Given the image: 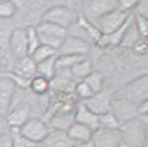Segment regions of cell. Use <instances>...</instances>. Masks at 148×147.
Returning a JSON list of instances; mask_svg holds the SVG:
<instances>
[{
    "label": "cell",
    "mask_w": 148,
    "mask_h": 147,
    "mask_svg": "<svg viewBox=\"0 0 148 147\" xmlns=\"http://www.w3.org/2000/svg\"><path fill=\"white\" fill-rule=\"evenodd\" d=\"M10 134L12 135V140H14V147H33L34 144H32L30 142H27L26 139H23L19 135V129L15 128H10Z\"/></svg>",
    "instance_id": "d6a6232c"
},
{
    "label": "cell",
    "mask_w": 148,
    "mask_h": 147,
    "mask_svg": "<svg viewBox=\"0 0 148 147\" xmlns=\"http://www.w3.org/2000/svg\"><path fill=\"white\" fill-rule=\"evenodd\" d=\"M136 56H145L148 55V44H147V40H143V38H140L137 42H136L132 49H130Z\"/></svg>",
    "instance_id": "d590c367"
},
{
    "label": "cell",
    "mask_w": 148,
    "mask_h": 147,
    "mask_svg": "<svg viewBox=\"0 0 148 147\" xmlns=\"http://www.w3.org/2000/svg\"><path fill=\"white\" fill-rule=\"evenodd\" d=\"M140 147H148V143H144L143 146H140Z\"/></svg>",
    "instance_id": "bcb514c9"
},
{
    "label": "cell",
    "mask_w": 148,
    "mask_h": 147,
    "mask_svg": "<svg viewBox=\"0 0 148 147\" xmlns=\"http://www.w3.org/2000/svg\"><path fill=\"white\" fill-rule=\"evenodd\" d=\"M8 131H10V128H8V125H7V121H5V116L0 115V136L7 134Z\"/></svg>",
    "instance_id": "74e56055"
},
{
    "label": "cell",
    "mask_w": 148,
    "mask_h": 147,
    "mask_svg": "<svg viewBox=\"0 0 148 147\" xmlns=\"http://www.w3.org/2000/svg\"><path fill=\"white\" fill-rule=\"evenodd\" d=\"M116 93L113 91L110 87H105L103 90H101L99 93H95L91 98H88L87 101H84V105L87 106L88 110H91L94 115L101 116L110 112L112 108V101L114 98Z\"/></svg>",
    "instance_id": "9c48e42d"
},
{
    "label": "cell",
    "mask_w": 148,
    "mask_h": 147,
    "mask_svg": "<svg viewBox=\"0 0 148 147\" xmlns=\"http://www.w3.org/2000/svg\"><path fill=\"white\" fill-rule=\"evenodd\" d=\"M145 143H148V131H147V134H145Z\"/></svg>",
    "instance_id": "7bdbcfd3"
},
{
    "label": "cell",
    "mask_w": 148,
    "mask_h": 147,
    "mask_svg": "<svg viewBox=\"0 0 148 147\" xmlns=\"http://www.w3.org/2000/svg\"><path fill=\"white\" fill-rule=\"evenodd\" d=\"M16 15L15 1H0V21H10Z\"/></svg>",
    "instance_id": "f546056e"
},
{
    "label": "cell",
    "mask_w": 148,
    "mask_h": 147,
    "mask_svg": "<svg viewBox=\"0 0 148 147\" xmlns=\"http://www.w3.org/2000/svg\"><path fill=\"white\" fill-rule=\"evenodd\" d=\"M8 72L22 78V79L32 80L37 75V64L33 61V59L30 56H27V57L21 59L18 61H14L12 67H11V70Z\"/></svg>",
    "instance_id": "e0dca14e"
},
{
    "label": "cell",
    "mask_w": 148,
    "mask_h": 147,
    "mask_svg": "<svg viewBox=\"0 0 148 147\" xmlns=\"http://www.w3.org/2000/svg\"><path fill=\"white\" fill-rule=\"evenodd\" d=\"M50 128L48 123L38 117H30L25 124L19 128V135L32 144L44 143L46 136L49 135Z\"/></svg>",
    "instance_id": "3957f363"
},
{
    "label": "cell",
    "mask_w": 148,
    "mask_h": 147,
    "mask_svg": "<svg viewBox=\"0 0 148 147\" xmlns=\"http://www.w3.org/2000/svg\"><path fill=\"white\" fill-rule=\"evenodd\" d=\"M32 117V105L27 102H18L5 115V121L8 128L19 129L29 119Z\"/></svg>",
    "instance_id": "5bb4252c"
},
{
    "label": "cell",
    "mask_w": 148,
    "mask_h": 147,
    "mask_svg": "<svg viewBox=\"0 0 148 147\" xmlns=\"http://www.w3.org/2000/svg\"><path fill=\"white\" fill-rule=\"evenodd\" d=\"M92 71H94V68H92V61L88 59V56L84 57L82 61H79L76 66H73V67L69 70V72H71V75H72V78H73L75 82L84 80Z\"/></svg>",
    "instance_id": "44dd1931"
},
{
    "label": "cell",
    "mask_w": 148,
    "mask_h": 147,
    "mask_svg": "<svg viewBox=\"0 0 148 147\" xmlns=\"http://www.w3.org/2000/svg\"><path fill=\"white\" fill-rule=\"evenodd\" d=\"M33 147H46V146L44 144V143H37V144H34Z\"/></svg>",
    "instance_id": "b9f144b4"
},
{
    "label": "cell",
    "mask_w": 148,
    "mask_h": 147,
    "mask_svg": "<svg viewBox=\"0 0 148 147\" xmlns=\"http://www.w3.org/2000/svg\"><path fill=\"white\" fill-rule=\"evenodd\" d=\"M137 119H139V121L141 123V125L148 131V113H145V115H139Z\"/></svg>",
    "instance_id": "ab89813d"
},
{
    "label": "cell",
    "mask_w": 148,
    "mask_h": 147,
    "mask_svg": "<svg viewBox=\"0 0 148 147\" xmlns=\"http://www.w3.org/2000/svg\"><path fill=\"white\" fill-rule=\"evenodd\" d=\"M16 15L19 23H23L22 29L37 26L42 19V15L52 4L46 6L45 1H15Z\"/></svg>",
    "instance_id": "7a4b0ae2"
},
{
    "label": "cell",
    "mask_w": 148,
    "mask_h": 147,
    "mask_svg": "<svg viewBox=\"0 0 148 147\" xmlns=\"http://www.w3.org/2000/svg\"><path fill=\"white\" fill-rule=\"evenodd\" d=\"M118 147H128V146H126V144H124V143H121V144H120Z\"/></svg>",
    "instance_id": "f6af8a7d"
},
{
    "label": "cell",
    "mask_w": 148,
    "mask_h": 147,
    "mask_svg": "<svg viewBox=\"0 0 148 147\" xmlns=\"http://www.w3.org/2000/svg\"><path fill=\"white\" fill-rule=\"evenodd\" d=\"M73 120L82 125H86L91 131H95V129L99 128V116H97L91 110H88L83 102H79L75 108Z\"/></svg>",
    "instance_id": "ac0fdd59"
},
{
    "label": "cell",
    "mask_w": 148,
    "mask_h": 147,
    "mask_svg": "<svg viewBox=\"0 0 148 147\" xmlns=\"http://www.w3.org/2000/svg\"><path fill=\"white\" fill-rule=\"evenodd\" d=\"M145 134H147V129L141 125L137 117L130 121H126L120 127L121 140L128 147L143 146L145 143Z\"/></svg>",
    "instance_id": "5b68a950"
},
{
    "label": "cell",
    "mask_w": 148,
    "mask_h": 147,
    "mask_svg": "<svg viewBox=\"0 0 148 147\" xmlns=\"http://www.w3.org/2000/svg\"><path fill=\"white\" fill-rule=\"evenodd\" d=\"M110 112L116 116V119L120 121V124H124L126 121H130L139 116L137 106L129 99L124 98L120 94H116L112 101V108Z\"/></svg>",
    "instance_id": "ba28073f"
},
{
    "label": "cell",
    "mask_w": 148,
    "mask_h": 147,
    "mask_svg": "<svg viewBox=\"0 0 148 147\" xmlns=\"http://www.w3.org/2000/svg\"><path fill=\"white\" fill-rule=\"evenodd\" d=\"M14 30L12 25L7 21H0V67L10 71L12 67V59L10 53V36Z\"/></svg>",
    "instance_id": "30bf717a"
},
{
    "label": "cell",
    "mask_w": 148,
    "mask_h": 147,
    "mask_svg": "<svg viewBox=\"0 0 148 147\" xmlns=\"http://www.w3.org/2000/svg\"><path fill=\"white\" fill-rule=\"evenodd\" d=\"M130 14H125L120 11V10H114L110 14L105 15L102 18L97 21L95 25L98 26V29L101 30L102 34H112L114 31H117L121 26H124V23L130 18Z\"/></svg>",
    "instance_id": "7c38bea8"
},
{
    "label": "cell",
    "mask_w": 148,
    "mask_h": 147,
    "mask_svg": "<svg viewBox=\"0 0 148 147\" xmlns=\"http://www.w3.org/2000/svg\"><path fill=\"white\" fill-rule=\"evenodd\" d=\"M137 112H139V115H145L148 113V99H145L144 102H141L137 106Z\"/></svg>",
    "instance_id": "f35d334b"
},
{
    "label": "cell",
    "mask_w": 148,
    "mask_h": 147,
    "mask_svg": "<svg viewBox=\"0 0 148 147\" xmlns=\"http://www.w3.org/2000/svg\"><path fill=\"white\" fill-rule=\"evenodd\" d=\"M132 15H137V17H141V18L148 21V0H140V1H137Z\"/></svg>",
    "instance_id": "836d02e7"
},
{
    "label": "cell",
    "mask_w": 148,
    "mask_h": 147,
    "mask_svg": "<svg viewBox=\"0 0 148 147\" xmlns=\"http://www.w3.org/2000/svg\"><path fill=\"white\" fill-rule=\"evenodd\" d=\"M84 82L90 86V89L95 93H99L101 90H103L106 87V83H105V76L98 71H92L90 75L84 79Z\"/></svg>",
    "instance_id": "4316f807"
},
{
    "label": "cell",
    "mask_w": 148,
    "mask_h": 147,
    "mask_svg": "<svg viewBox=\"0 0 148 147\" xmlns=\"http://www.w3.org/2000/svg\"><path fill=\"white\" fill-rule=\"evenodd\" d=\"M10 53H11L12 63L29 56L26 30L22 29V27H14V30L11 31V36H10Z\"/></svg>",
    "instance_id": "8fae6325"
},
{
    "label": "cell",
    "mask_w": 148,
    "mask_h": 147,
    "mask_svg": "<svg viewBox=\"0 0 148 147\" xmlns=\"http://www.w3.org/2000/svg\"><path fill=\"white\" fill-rule=\"evenodd\" d=\"M44 144L46 147H73V142L68 138L67 132L57 129H50L49 135L44 140Z\"/></svg>",
    "instance_id": "ffe728a7"
},
{
    "label": "cell",
    "mask_w": 148,
    "mask_h": 147,
    "mask_svg": "<svg viewBox=\"0 0 148 147\" xmlns=\"http://www.w3.org/2000/svg\"><path fill=\"white\" fill-rule=\"evenodd\" d=\"M3 72H4V70H3V68L0 67V75H3Z\"/></svg>",
    "instance_id": "ee69618b"
},
{
    "label": "cell",
    "mask_w": 148,
    "mask_h": 147,
    "mask_svg": "<svg viewBox=\"0 0 148 147\" xmlns=\"http://www.w3.org/2000/svg\"><path fill=\"white\" fill-rule=\"evenodd\" d=\"M87 56H68V55H57L56 57V72L57 71H69L73 66H76Z\"/></svg>",
    "instance_id": "cb8c5ba5"
},
{
    "label": "cell",
    "mask_w": 148,
    "mask_h": 147,
    "mask_svg": "<svg viewBox=\"0 0 148 147\" xmlns=\"http://www.w3.org/2000/svg\"><path fill=\"white\" fill-rule=\"evenodd\" d=\"M56 57L48 59L45 61H41L37 64V75L42 76L48 80H52L56 76Z\"/></svg>",
    "instance_id": "d4e9b609"
},
{
    "label": "cell",
    "mask_w": 148,
    "mask_h": 147,
    "mask_svg": "<svg viewBox=\"0 0 148 147\" xmlns=\"http://www.w3.org/2000/svg\"><path fill=\"white\" fill-rule=\"evenodd\" d=\"M147 44H148V40H147Z\"/></svg>",
    "instance_id": "7dc6e473"
},
{
    "label": "cell",
    "mask_w": 148,
    "mask_h": 147,
    "mask_svg": "<svg viewBox=\"0 0 148 147\" xmlns=\"http://www.w3.org/2000/svg\"><path fill=\"white\" fill-rule=\"evenodd\" d=\"M73 147H94L92 142H83V143H73Z\"/></svg>",
    "instance_id": "60d3db41"
},
{
    "label": "cell",
    "mask_w": 148,
    "mask_h": 147,
    "mask_svg": "<svg viewBox=\"0 0 148 147\" xmlns=\"http://www.w3.org/2000/svg\"><path fill=\"white\" fill-rule=\"evenodd\" d=\"M29 90L36 97H45L46 94L50 91V80L45 79V78H42L40 75H36L30 80Z\"/></svg>",
    "instance_id": "7402d4cb"
},
{
    "label": "cell",
    "mask_w": 148,
    "mask_h": 147,
    "mask_svg": "<svg viewBox=\"0 0 148 147\" xmlns=\"http://www.w3.org/2000/svg\"><path fill=\"white\" fill-rule=\"evenodd\" d=\"M121 124L116 119V116L112 112H108L105 115L99 116V128H108V129H120Z\"/></svg>",
    "instance_id": "4dcf8cb0"
},
{
    "label": "cell",
    "mask_w": 148,
    "mask_h": 147,
    "mask_svg": "<svg viewBox=\"0 0 148 147\" xmlns=\"http://www.w3.org/2000/svg\"><path fill=\"white\" fill-rule=\"evenodd\" d=\"M90 52V44L79 37L67 34L65 40L57 50V55H68V56H87Z\"/></svg>",
    "instance_id": "4fadbf2b"
},
{
    "label": "cell",
    "mask_w": 148,
    "mask_h": 147,
    "mask_svg": "<svg viewBox=\"0 0 148 147\" xmlns=\"http://www.w3.org/2000/svg\"><path fill=\"white\" fill-rule=\"evenodd\" d=\"M77 10H82V3H77V1L54 3L44 12L41 22L52 23L54 26L68 30L71 26L75 25L77 17H79Z\"/></svg>",
    "instance_id": "6da1fadb"
},
{
    "label": "cell",
    "mask_w": 148,
    "mask_h": 147,
    "mask_svg": "<svg viewBox=\"0 0 148 147\" xmlns=\"http://www.w3.org/2000/svg\"><path fill=\"white\" fill-rule=\"evenodd\" d=\"M0 147H14L12 135L10 134V131L7 132V134L0 136Z\"/></svg>",
    "instance_id": "8d00e7d4"
},
{
    "label": "cell",
    "mask_w": 148,
    "mask_h": 147,
    "mask_svg": "<svg viewBox=\"0 0 148 147\" xmlns=\"http://www.w3.org/2000/svg\"><path fill=\"white\" fill-rule=\"evenodd\" d=\"M65 132H67L68 138L71 139L73 143H83V142H90L94 131L87 128L86 125H82L79 123H76V121H73Z\"/></svg>",
    "instance_id": "d6986e66"
},
{
    "label": "cell",
    "mask_w": 148,
    "mask_h": 147,
    "mask_svg": "<svg viewBox=\"0 0 148 147\" xmlns=\"http://www.w3.org/2000/svg\"><path fill=\"white\" fill-rule=\"evenodd\" d=\"M140 40L139 31L136 29L135 21H133V15H132V19H130L129 25L126 27L125 33H124V37L121 40V44H120V48L121 49H132V46Z\"/></svg>",
    "instance_id": "603a6c76"
},
{
    "label": "cell",
    "mask_w": 148,
    "mask_h": 147,
    "mask_svg": "<svg viewBox=\"0 0 148 147\" xmlns=\"http://www.w3.org/2000/svg\"><path fill=\"white\" fill-rule=\"evenodd\" d=\"M136 3L135 0H120V1H117V10H120L122 12L125 14H133V10L136 7Z\"/></svg>",
    "instance_id": "e575fe53"
},
{
    "label": "cell",
    "mask_w": 148,
    "mask_h": 147,
    "mask_svg": "<svg viewBox=\"0 0 148 147\" xmlns=\"http://www.w3.org/2000/svg\"><path fill=\"white\" fill-rule=\"evenodd\" d=\"M91 142L94 147H118L122 143L120 129L98 128L92 132Z\"/></svg>",
    "instance_id": "2e32d148"
},
{
    "label": "cell",
    "mask_w": 148,
    "mask_h": 147,
    "mask_svg": "<svg viewBox=\"0 0 148 147\" xmlns=\"http://www.w3.org/2000/svg\"><path fill=\"white\" fill-rule=\"evenodd\" d=\"M120 95L129 99L136 106H139L141 102L148 99V74H143L132 79L129 83H126Z\"/></svg>",
    "instance_id": "8992f818"
},
{
    "label": "cell",
    "mask_w": 148,
    "mask_h": 147,
    "mask_svg": "<svg viewBox=\"0 0 148 147\" xmlns=\"http://www.w3.org/2000/svg\"><path fill=\"white\" fill-rule=\"evenodd\" d=\"M16 86L5 75H0V115L5 116L10 112L16 93Z\"/></svg>",
    "instance_id": "9a60e30c"
},
{
    "label": "cell",
    "mask_w": 148,
    "mask_h": 147,
    "mask_svg": "<svg viewBox=\"0 0 148 147\" xmlns=\"http://www.w3.org/2000/svg\"><path fill=\"white\" fill-rule=\"evenodd\" d=\"M133 21H135L136 29L139 31L140 38L148 40V21L141 17H137V15H133Z\"/></svg>",
    "instance_id": "1f68e13d"
},
{
    "label": "cell",
    "mask_w": 148,
    "mask_h": 147,
    "mask_svg": "<svg viewBox=\"0 0 148 147\" xmlns=\"http://www.w3.org/2000/svg\"><path fill=\"white\" fill-rule=\"evenodd\" d=\"M117 10L116 0H90L82 3V15L91 22H97L99 19Z\"/></svg>",
    "instance_id": "52a82bcc"
},
{
    "label": "cell",
    "mask_w": 148,
    "mask_h": 147,
    "mask_svg": "<svg viewBox=\"0 0 148 147\" xmlns=\"http://www.w3.org/2000/svg\"><path fill=\"white\" fill-rule=\"evenodd\" d=\"M36 30L38 33V37H40L41 45H46L54 50L60 49L63 41L65 40V37L68 34V31L65 29H61V27L46 22H40L36 26Z\"/></svg>",
    "instance_id": "277c9868"
},
{
    "label": "cell",
    "mask_w": 148,
    "mask_h": 147,
    "mask_svg": "<svg viewBox=\"0 0 148 147\" xmlns=\"http://www.w3.org/2000/svg\"><path fill=\"white\" fill-rule=\"evenodd\" d=\"M54 56H57V50H54V49L49 48V46H46V45H40L38 48L30 55V57L33 59V61L38 64L41 61H45L48 59H52Z\"/></svg>",
    "instance_id": "484cf974"
},
{
    "label": "cell",
    "mask_w": 148,
    "mask_h": 147,
    "mask_svg": "<svg viewBox=\"0 0 148 147\" xmlns=\"http://www.w3.org/2000/svg\"><path fill=\"white\" fill-rule=\"evenodd\" d=\"M25 30H26L27 49H29V56H30V55L41 45V41H40V37H38V33H37V30H36V26L26 27Z\"/></svg>",
    "instance_id": "f1b7e54d"
},
{
    "label": "cell",
    "mask_w": 148,
    "mask_h": 147,
    "mask_svg": "<svg viewBox=\"0 0 148 147\" xmlns=\"http://www.w3.org/2000/svg\"><path fill=\"white\" fill-rule=\"evenodd\" d=\"M73 95L80 101V102H84L88 98H91L94 95V91L90 89V86L86 83L84 80H79L75 83V87H73Z\"/></svg>",
    "instance_id": "83f0119b"
}]
</instances>
